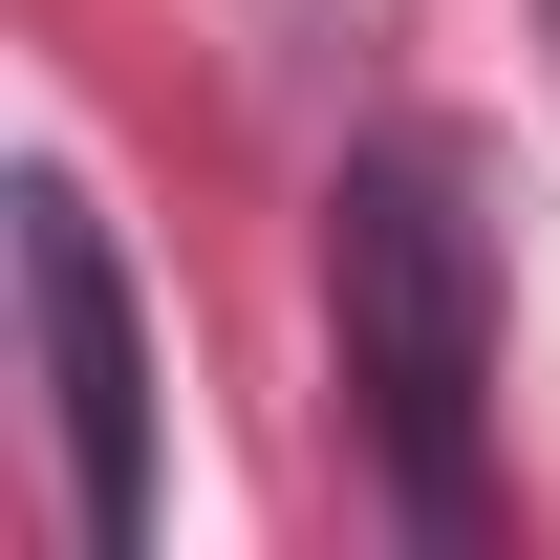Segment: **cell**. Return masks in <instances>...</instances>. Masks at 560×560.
<instances>
[{
	"mask_svg": "<svg viewBox=\"0 0 560 560\" xmlns=\"http://www.w3.org/2000/svg\"><path fill=\"white\" fill-rule=\"evenodd\" d=\"M324 302H346V388L388 431L431 539H475V388H495V280H475V215L431 151H346L324 195Z\"/></svg>",
	"mask_w": 560,
	"mask_h": 560,
	"instance_id": "cell-1",
	"label": "cell"
},
{
	"mask_svg": "<svg viewBox=\"0 0 560 560\" xmlns=\"http://www.w3.org/2000/svg\"><path fill=\"white\" fill-rule=\"evenodd\" d=\"M22 280H44V388H66L86 539H151V346H130V280H108V215H86L66 173L22 195Z\"/></svg>",
	"mask_w": 560,
	"mask_h": 560,
	"instance_id": "cell-2",
	"label": "cell"
}]
</instances>
